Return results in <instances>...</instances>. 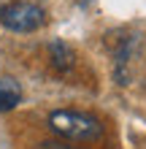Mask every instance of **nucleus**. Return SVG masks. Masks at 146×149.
Wrapping results in <instances>:
<instances>
[{
  "instance_id": "f03ea898",
  "label": "nucleus",
  "mask_w": 146,
  "mask_h": 149,
  "mask_svg": "<svg viewBox=\"0 0 146 149\" xmlns=\"http://www.w3.org/2000/svg\"><path fill=\"white\" fill-rule=\"evenodd\" d=\"M0 24L11 33H33L44 24V8L30 0H11L0 8Z\"/></svg>"
},
{
  "instance_id": "39448f33",
  "label": "nucleus",
  "mask_w": 146,
  "mask_h": 149,
  "mask_svg": "<svg viewBox=\"0 0 146 149\" xmlns=\"http://www.w3.org/2000/svg\"><path fill=\"white\" fill-rule=\"evenodd\" d=\"M38 149H71V146H62V144H44V146H38Z\"/></svg>"
},
{
  "instance_id": "f257e3e1",
  "label": "nucleus",
  "mask_w": 146,
  "mask_h": 149,
  "mask_svg": "<svg viewBox=\"0 0 146 149\" xmlns=\"http://www.w3.org/2000/svg\"><path fill=\"white\" fill-rule=\"evenodd\" d=\"M49 125L54 133L73 138V141H92V138L103 136V122L98 117H92V114H84V111H71V109L54 111L49 117Z\"/></svg>"
},
{
  "instance_id": "20e7f679",
  "label": "nucleus",
  "mask_w": 146,
  "mask_h": 149,
  "mask_svg": "<svg viewBox=\"0 0 146 149\" xmlns=\"http://www.w3.org/2000/svg\"><path fill=\"white\" fill-rule=\"evenodd\" d=\"M73 52L71 46H65V43H51V63H54V68H60V71H68V68L73 65Z\"/></svg>"
},
{
  "instance_id": "7ed1b4c3",
  "label": "nucleus",
  "mask_w": 146,
  "mask_h": 149,
  "mask_svg": "<svg viewBox=\"0 0 146 149\" xmlns=\"http://www.w3.org/2000/svg\"><path fill=\"white\" fill-rule=\"evenodd\" d=\"M22 100V87L11 76H0V111H11Z\"/></svg>"
}]
</instances>
